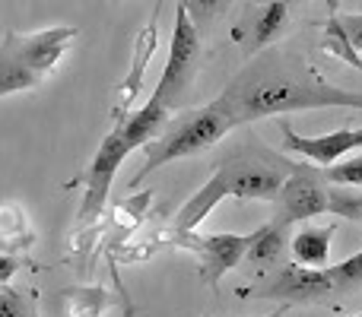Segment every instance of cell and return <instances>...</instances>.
Listing matches in <instances>:
<instances>
[{
    "mask_svg": "<svg viewBox=\"0 0 362 317\" xmlns=\"http://www.w3.org/2000/svg\"><path fill=\"white\" fill-rule=\"evenodd\" d=\"M219 102L235 127L274 114L312 112V108L362 112V92L327 83L318 70H312L305 57L286 48H264L261 54H255L229 80Z\"/></svg>",
    "mask_w": 362,
    "mask_h": 317,
    "instance_id": "cell-1",
    "label": "cell"
},
{
    "mask_svg": "<svg viewBox=\"0 0 362 317\" xmlns=\"http://www.w3.org/2000/svg\"><path fill=\"white\" fill-rule=\"evenodd\" d=\"M74 25L38 32H6L0 38V99L45 83L74 44Z\"/></svg>",
    "mask_w": 362,
    "mask_h": 317,
    "instance_id": "cell-2",
    "label": "cell"
},
{
    "mask_svg": "<svg viewBox=\"0 0 362 317\" xmlns=\"http://www.w3.org/2000/svg\"><path fill=\"white\" fill-rule=\"evenodd\" d=\"M229 131H235V124H232L229 112L223 108L219 99L197 108V112L185 114V118L172 121V124H165L163 131H159L156 140H150V143L144 146V156H146L144 168L134 174L127 187H131V191L140 187V181H146L163 165H172V162H178V159L200 156V152L210 150L213 143H219Z\"/></svg>",
    "mask_w": 362,
    "mask_h": 317,
    "instance_id": "cell-3",
    "label": "cell"
},
{
    "mask_svg": "<svg viewBox=\"0 0 362 317\" xmlns=\"http://www.w3.org/2000/svg\"><path fill=\"white\" fill-rule=\"evenodd\" d=\"M344 292V282L337 276V267H299L286 261L276 270L264 273L257 286H238V299H257V301H283V305H315L331 295Z\"/></svg>",
    "mask_w": 362,
    "mask_h": 317,
    "instance_id": "cell-4",
    "label": "cell"
},
{
    "mask_svg": "<svg viewBox=\"0 0 362 317\" xmlns=\"http://www.w3.org/2000/svg\"><path fill=\"white\" fill-rule=\"evenodd\" d=\"M197 67H200V32L194 29L191 16H187L185 0L175 4V25H172V44H169V61H165V70L159 76L156 95L169 112L185 105L187 92H191L194 80H197Z\"/></svg>",
    "mask_w": 362,
    "mask_h": 317,
    "instance_id": "cell-5",
    "label": "cell"
},
{
    "mask_svg": "<svg viewBox=\"0 0 362 317\" xmlns=\"http://www.w3.org/2000/svg\"><path fill=\"white\" fill-rule=\"evenodd\" d=\"M289 165L276 152H242L226 162H219L216 174L223 178L226 193L235 200H267L274 203L283 181L289 174Z\"/></svg>",
    "mask_w": 362,
    "mask_h": 317,
    "instance_id": "cell-6",
    "label": "cell"
},
{
    "mask_svg": "<svg viewBox=\"0 0 362 317\" xmlns=\"http://www.w3.org/2000/svg\"><path fill=\"white\" fill-rule=\"evenodd\" d=\"M327 197H331V184L325 178V168L312 162H293L274 200V219L286 225L305 222V219L327 213Z\"/></svg>",
    "mask_w": 362,
    "mask_h": 317,
    "instance_id": "cell-7",
    "label": "cell"
},
{
    "mask_svg": "<svg viewBox=\"0 0 362 317\" xmlns=\"http://www.w3.org/2000/svg\"><path fill=\"white\" fill-rule=\"evenodd\" d=\"M127 156H131V150H127V143H124L121 124H115V131L99 143V150H95L93 162H89L86 174H83V200H80V210H76L80 225H93L95 219L102 216L108 197H112L115 172H118L121 162Z\"/></svg>",
    "mask_w": 362,
    "mask_h": 317,
    "instance_id": "cell-8",
    "label": "cell"
},
{
    "mask_svg": "<svg viewBox=\"0 0 362 317\" xmlns=\"http://www.w3.org/2000/svg\"><path fill=\"white\" fill-rule=\"evenodd\" d=\"M172 244L191 251L200 263V280L210 289H216L226 273L242 267L251 244V232L248 235H229V232H223V235H197V232H185V235H172Z\"/></svg>",
    "mask_w": 362,
    "mask_h": 317,
    "instance_id": "cell-9",
    "label": "cell"
},
{
    "mask_svg": "<svg viewBox=\"0 0 362 317\" xmlns=\"http://www.w3.org/2000/svg\"><path fill=\"white\" fill-rule=\"evenodd\" d=\"M280 131H283L286 150H293L296 156H302L305 162H312V165H318V168H331L344 156L362 150V127H344V131L325 133V137H299V133H293V127L283 121Z\"/></svg>",
    "mask_w": 362,
    "mask_h": 317,
    "instance_id": "cell-10",
    "label": "cell"
},
{
    "mask_svg": "<svg viewBox=\"0 0 362 317\" xmlns=\"http://www.w3.org/2000/svg\"><path fill=\"white\" fill-rule=\"evenodd\" d=\"M159 48V10L150 16V23L137 32L134 38V54H131V67H127V76L121 80L118 86V105H115V124L124 121L131 114L134 102L140 99V89H144V76H146V67H150L153 54Z\"/></svg>",
    "mask_w": 362,
    "mask_h": 317,
    "instance_id": "cell-11",
    "label": "cell"
},
{
    "mask_svg": "<svg viewBox=\"0 0 362 317\" xmlns=\"http://www.w3.org/2000/svg\"><path fill=\"white\" fill-rule=\"evenodd\" d=\"M293 225L286 222H267L261 229L251 232V244H248V254H245V263L257 273H270L276 270L289 254V241H293Z\"/></svg>",
    "mask_w": 362,
    "mask_h": 317,
    "instance_id": "cell-12",
    "label": "cell"
},
{
    "mask_svg": "<svg viewBox=\"0 0 362 317\" xmlns=\"http://www.w3.org/2000/svg\"><path fill=\"white\" fill-rule=\"evenodd\" d=\"M289 6L283 0H264L245 19V57H255L274 42L286 25Z\"/></svg>",
    "mask_w": 362,
    "mask_h": 317,
    "instance_id": "cell-13",
    "label": "cell"
},
{
    "mask_svg": "<svg viewBox=\"0 0 362 317\" xmlns=\"http://www.w3.org/2000/svg\"><path fill=\"white\" fill-rule=\"evenodd\" d=\"M169 114H172L169 108H165L156 95H150V99H146L137 112H131L124 121H118L121 133H124L127 150L134 152V150H140V146H146L150 140H156L159 131L169 124Z\"/></svg>",
    "mask_w": 362,
    "mask_h": 317,
    "instance_id": "cell-14",
    "label": "cell"
},
{
    "mask_svg": "<svg viewBox=\"0 0 362 317\" xmlns=\"http://www.w3.org/2000/svg\"><path fill=\"white\" fill-rule=\"evenodd\" d=\"M337 235V222L331 225H308L299 235H293L289 241V257L299 267H327V257H331V238Z\"/></svg>",
    "mask_w": 362,
    "mask_h": 317,
    "instance_id": "cell-15",
    "label": "cell"
},
{
    "mask_svg": "<svg viewBox=\"0 0 362 317\" xmlns=\"http://www.w3.org/2000/svg\"><path fill=\"white\" fill-rule=\"evenodd\" d=\"M226 197H229V193H226L223 178H219V174L213 172V178L206 181V184L200 187V191L194 193V197L187 200V203L178 210L175 222H172V235H185V232H197V225L204 222L206 216H210V213H213V206H216V203H223Z\"/></svg>",
    "mask_w": 362,
    "mask_h": 317,
    "instance_id": "cell-16",
    "label": "cell"
},
{
    "mask_svg": "<svg viewBox=\"0 0 362 317\" xmlns=\"http://www.w3.org/2000/svg\"><path fill=\"white\" fill-rule=\"evenodd\" d=\"M64 308L70 317H102L105 308H115L118 295L108 289H64Z\"/></svg>",
    "mask_w": 362,
    "mask_h": 317,
    "instance_id": "cell-17",
    "label": "cell"
},
{
    "mask_svg": "<svg viewBox=\"0 0 362 317\" xmlns=\"http://www.w3.org/2000/svg\"><path fill=\"white\" fill-rule=\"evenodd\" d=\"M321 51L331 54V57H337V61H344V64H350V67L362 70V54L350 44V38H346L337 13H331V16L325 19V25H321Z\"/></svg>",
    "mask_w": 362,
    "mask_h": 317,
    "instance_id": "cell-18",
    "label": "cell"
},
{
    "mask_svg": "<svg viewBox=\"0 0 362 317\" xmlns=\"http://www.w3.org/2000/svg\"><path fill=\"white\" fill-rule=\"evenodd\" d=\"M32 244V229L25 222V213L19 206H0V251L25 248Z\"/></svg>",
    "mask_w": 362,
    "mask_h": 317,
    "instance_id": "cell-19",
    "label": "cell"
},
{
    "mask_svg": "<svg viewBox=\"0 0 362 317\" xmlns=\"http://www.w3.org/2000/svg\"><path fill=\"white\" fill-rule=\"evenodd\" d=\"M229 4L232 0H185L187 16H191V23H194V29L197 32L210 29V25L216 23L226 10H229Z\"/></svg>",
    "mask_w": 362,
    "mask_h": 317,
    "instance_id": "cell-20",
    "label": "cell"
},
{
    "mask_svg": "<svg viewBox=\"0 0 362 317\" xmlns=\"http://www.w3.org/2000/svg\"><path fill=\"white\" fill-rule=\"evenodd\" d=\"M327 210H331L334 216H344V219H350V222L362 225V193L359 191H331Z\"/></svg>",
    "mask_w": 362,
    "mask_h": 317,
    "instance_id": "cell-21",
    "label": "cell"
},
{
    "mask_svg": "<svg viewBox=\"0 0 362 317\" xmlns=\"http://www.w3.org/2000/svg\"><path fill=\"white\" fill-rule=\"evenodd\" d=\"M327 184H340V187H362V156H353L340 165L325 168Z\"/></svg>",
    "mask_w": 362,
    "mask_h": 317,
    "instance_id": "cell-22",
    "label": "cell"
},
{
    "mask_svg": "<svg viewBox=\"0 0 362 317\" xmlns=\"http://www.w3.org/2000/svg\"><path fill=\"white\" fill-rule=\"evenodd\" d=\"M0 317H32V299L16 289L0 286Z\"/></svg>",
    "mask_w": 362,
    "mask_h": 317,
    "instance_id": "cell-23",
    "label": "cell"
},
{
    "mask_svg": "<svg viewBox=\"0 0 362 317\" xmlns=\"http://www.w3.org/2000/svg\"><path fill=\"white\" fill-rule=\"evenodd\" d=\"M334 267H337V276H340V282H344V292H353V289L362 286V251L346 257V261L334 263Z\"/></svg>",
    "mask_w": 362,
    "mask_h": 317,
    "instance_id": "cell-24",
    "label": "cell"
},
{
    "mask_svg": "<svg viewBox=\"0 0 362 317\" xmlns=\"http://www.w3.org/2000/svg\"><path fill=\"white\" fill-rule=\"evenodd\" d=\"M337 19H340V25H344L350 44L362 54V13H337Z\"/></svg>",
    "mask_w": 362,
    "mask_h": 317,
    "instance_id": "cell-25",
    "label": "cell"
},
{
    "mask_svg": "<svg viewBox=\"0 0 362 317\" xmlns=\"http://www.w3.org/2000/svg\"><path fill=\"white\" fill-rule=\"evenodd\" d=\"M19 270V261L13 254H6V251H0V286H6V282L13 280V273Z\"/></svg>",
    "mask_w": 362,
    "mask_h": 317,
    "instance_id": "cell-26",
    "label": "cell"
},
{
    "mask_svg": "<svg viewBox=\"0 0 362 317\" xmlns=\"http://www.w3.org/2000/svg\"><path fill=\"white\" fill-rule=\"evenodd\" d=\"M337 4H340V0H327V6H331V13H337Z\"/></svg>",
    "mask_w": 362,
    "mask_h": 317,
    "instance_id": "cell-27",
    "label": "cell"
},
{
    "mask_svg": "<svg viewBox=\"0 0 362 317\" xmlns=\"http://www.w3.org/2000/svg\"><path fill=\"white\" fill-rule=\"evenodd\" d=\"M283 4H286V6H289V4H296V0H283Z\"/></svg>",
    "mask_w": 362,
    "mask_h": 317,
    "instance_id": "cell-28",
    "label": "cell"
},
{
    "mask_svg": "<svg viewBox=\"0 0 362 317\" xmlns=\"http://www.w3.org/2000/svg\"><path fill=\"white\" fill-rule=\"evenodd\" d=\"M353 317H362V314H353Z\"/></svg>",
    "mask_w": 362,
    "mask_h": 317,
    "instance_id": "cell-29",
    "label": "cell"
},
{
    "mask_svg": "<svg viewBox=\"0 0 362 317\" xmlns=\"http://www.w3.org/2000/svg\"><path fill=\"white\" fill-rule=\"evenodd\" d=\"M112 4H118V0H112Z\"/></svg>",
    "mask_w": 362,
    "mask_h": 317,
    "instance_id": "cell-30",
    "label": "cell"
},
{
    "mask_svg": "<svg viewBox=\"0 0 362 317\" xmlns=\"http://www.w3.org/2000/svg\"><path fill=\"white\" fill-rule=\"evenodd\" d=\"M274 317H280V314H274Z\"/></svg>",
    "mask_w": 362,
    "mask_h": 317,
    "instance_id": "cell-31",
    "label": "cell"
},
{
    "mask_svg": "<svg viewBox=\"0 0 362 317\" xmlns=\"http://www.w3.org/2000/svg\"><path fill=\"white\" fill-rule=\"evenodd\" d=\"M32 317H35V314H32Z\"/></svg>",
    "mask_w": 362,
    "mask_h": 317,
    "instance_id": "cell-32",
    "label": "cell"
}]
</instances>
